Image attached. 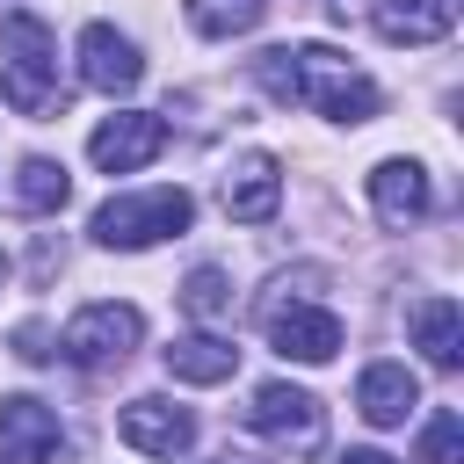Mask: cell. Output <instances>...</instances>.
Instances as JSON below:
<instances>
[{
	"label": "cell",
	"mask_w": 464,
	"mask_h": 464,
	"mask_svg": "<svg viewBox=\"0 0 464 464\" xmlns=\"http://www.w3.org/2000/svg\"><path fill=\"white\" fill-rule=\"evenodd\" d=\"M0 94L22 116H58L65 87H58V36L36 14H7L0 22Z\"/></svg>",
	"instance_id": "1"
},
{
	"label": "cell",
	"mask_w": 464,
	"mask_h": 464,
	"mask_svg": "<svg viewBox=\"0 0 464 464\" xmlns=\"http://www.w3.org/2000/svg\"><path fill=\"white\" fill-rule=\"evenodd\" d=\"M188 218H196L188 188H138V196H109V203L94 210V239L138 254V246H152V239L188 232Z\"/></svg>",
	"instance_id": "2"
},
{
	"label": "cell",
	"mask_w": 464,
	"mask_h": 464,
	"mask_svg": "<svg viewBox=\"0 0 464 464\" xmlns=\"http://www.w3.org/2000/svg\"><path fill=\"white\" fill-rule=\"evenodd\" d=\"M290 58H297V102H319L334 123H370V116H377V80L355 72L341 51H326V44H297Z\"/></svg>",
	"instance_id": "3"
},
{
	"label": "cell",
	"mask_w": 464,
	"mask_h": 464,
	"mask_svg": "<svg viewBox=\"0 0 464 464\" xmlns=\"http://www.w3.org/2000/svg\"><path fill=\"white\" fill-rule=\"evenodd\" d=\"M138 334H145V319H138L130 304H87V312H72V326L58 334V355L80 362V370H109V362H123V355L138 348Z\"/></svg>",
	"instance_id": "4"
},
{
	"label": "cell",
	"mask_w": 464,
	"mask_h": 464,
	"mask_svg": "<svg viewBox=\"0 0 464 464\" xmlns=\"http://www.w3.org/2000/svg\"><path fill=\"white\" fill-rule=\"evenodd\" d=\"M246 420H254L276 450H290V457H312V450L326 442V406H319L312 392H297V384H261L254 406H246Z\"/></svg>",
	"instance_id": "5"
},
{
	"label": "cell",
	"mask_w": 464,
	"mask_h": 464,
	"mask_svg": "<svg viewBox=\"0 0 464 464\" xmlns=\"http://www.w3.org/2000/svg\"><path fill=\"white\" fill-rule=\"evenodd\" d=\"M261 326H268L276 355H290V362H334V348H341V319L326 304H297V297L283 304V297H268Z\"/></svg>",
	"instance_id": "6"
},
{
	"label": "cell",
	"mask_w": 464,
	"mask_h": 464,
	"mask_svg": "<svg viewBox=\"0 0 464 464\" xmlns=\"http://www.w3.org/2000/svg\"><path fill=\"white\" fill-rule=\"evenodd\" d=\"M160 145H167V123L145 116V109H123V116H109V123H94L87 160H94L102 174H130V167L160 160Z\"/></svg>",
	"instance_id": "7"
},
{
	"label": "cell",
	"mask_w": 464,
	"mask_h": 464,
	"mask_svg": "<svg viewBox=\"0 0 464 464\" xmlns=\"http://www.w3.org/2000/svg\"><path fill=\"white\" fill-rule=\"evenodd\" d=\"M116 435H123L130 450H145V457H188L196 420H188V406H174V399H130V406L116 413Z\"/></svg>",
	"instance_id": "8"
},
{
	"label": "cell",
	"mask_w": 464,
	"mask_h": 464,
	"mask_svg": "<svg viewBox=\"0 0 464 464\" xmlns=\"http://www.w3.org/2000/svg\"><path fill=\"white\" fill-rule=\"evenodd\" d=\"M80 80L102 87V94H130V87L145 80V58H138V44L116 36L109 22H87V29H80Z\"/></svg>",
	"instance_id": "9"
},
{
	"label": "cell",
	"mask_w": 464,
	"mask_h": 464,
	"mask_svg": "<svg viewBox=\"0 0 464 464\" xmlns=\"http://www.w3.org/2000/svg\"><path fill=\"white\" fill-rule=\"evenodd\" d=\"M370 203H377V218H384L392 232L420 225V218H428V203H435L428 167H420V160H377V167H370Z\"/></svg>",
	"instance_id": "10"
},
{
	"label": "cell",
	"mask_w": 464,
	"mask_h": 464,
	"mask_svg": "<svg viewBox=\"0 0 464 464\" xmlns=\"http://www.w3.org/2000/svg\"><path fill=\"white\" fill-rule=\"evenodd\" d=\"M58 413L44 399H0V457L7 464H51L58 457Z\"/></svg>",
	"instance_id": "11"
},
{
	"label": "cell",
	"mask_w": 464,
	"mask_h": 464,
	"mask_svg": "<svg viewBox=\"0 0 464 464\" xmlns=\"http://www.w3.org/2000/svg\"><path fill=\"white\" fill-rule=\"evenodd\" d=\"M276 203H283V174H276V160H268V152H239V160L225 167V218H239V225H268Z\"/></svg>",
	"instance_id": "12"
},
{
	"label": "cell",
	"mask_w": 464,
	"mask_h": 464,
	"mask_svg": "<svg viewBox=\"0 0 464 464\" xmlns=\"http://www.w3.org/2000/svg\"><path fill=\"white\" fill-rule=\"evenodd\" d=\"M370 22L384 44H442L457 29V0H377Z\"/></svg>",
	"instance_id": "13"
},
{
	"label": "cell",
	"mask_w": 464,
	"mask_h": 464,
	"mask_svg": "<svg viewBox=\"0 0 464 464\" xmlns=\"http://www.w3.org/2000/svg\"><path fill=\"white\" fill-rule=\"evenodd\" d=\"M355 406H362V420H370V428H399V420L420 406V384H413V370H406V362H370V370H362V384H355Z\"/></svg>",
	"instance_id": "14"
},
{
	"label": "cell",
	"mask_w": 464,
	"mask_h": 464,
	"mask_svg": "<svg viewBox=\"0 0 464 464\" xmlns=\"http://www.w3.org/2000/svg\"><path fill=\"white\" fill-rule=\"evenodd\" d=\"M413 341H420V355L435 370H457L464 362V312H457V297H420L413 304Z\"/></svg>",
	"instance_id": "15"
},
{
	"label": "cell",
	"mask_w": 464,
	"mask_h": 464,
	"mask_svg": "<svg viewBox=\"0 0 464 464\" xmlns=\"http://www.w3.org/2000/svg\"><path fill=\"white\" fill-rule=\"evenodd\" d=\"M232 370H239V348L218 334H181L167 348V377H181V384H225Z\"/></svg>",
	"instance_id": "16"
},
{
	"label": "cell",
	"mask_w": 464,
	"mask_h": 464,
	"mask_svg": "<svg viewBox=\"0 0 464 464\" xmlns=\"http://www.w3.org/2000/svg\"><path fill=\"white\" fill-rule=\"evenodd\" d=\"M65 196H72V181H65V167L58 160H22V174H14V203L22 210H65Z\"/></svg>",
	"instance_id": "17"
},
{
	"label": "cell",
	"mask_w": 464,
	"mask_h": 464,
	"mask_svg": "<svg viewBox=\"0 0 464 464\" xmlns=\"http://www.w3.org/2000/svg\"><path fill=\"white\" fill-rule=\"evenodd\" d=\"M261 14H268V0H188L196 36H246Z\"/></svg>",
	"instance_id": "18"
},
{
	"label": "cell",
	"mask_w": 464,
	"mask_h": 464,
	"mask_svg": "<svg viewBox=\"0 0 464 464\" xmlns=\"http://www.w3.org/2000/svg\"><path fill=\"white\" fill-rule=\"evenodd\" d=\"M413 464H464V413H450V406H442V413L420 428Z\"/></svg>",
	"instance_id": "19"
},
{
	"label": "cell",
	"mask_w": 464,
	"mask_h": 464,
	"mask_svg": "<svg viewBox=\"0 0 464 464\" xmlns=\"http://www.w3.org/2000/svg\"><path fill=\"white\" fill-rule=\"evenodd\" d=\"M254 80H261V94H268V102L297 109V58H290V44L261 51V58H254Z\"/></svg>",
	"instance_id": "20"
},
{
	"label": "cell",
	"mask_w": 464,
	"mask_h": 464,
	"mask_svg": "<svg viewBox=\"0 0 464 464\" xmlns=\"http://www.w3.org/2000/svg\"><path fill=\"white\" fill-rule=\"evenodd\" d=\"M181 304H188L196 319H218V312H232V283H225V268H188V283H181Z\"/></svg>",
	"instance_id": "21"
},
{
	"label": "cell",
	"mask_w": 464,
	"mask_h": 464,
	"mask_svg": "<svg viewBox=\"0 0 464 464\" xmlns=\"http://www.w3.org/2000/svg\"><path fill=\"white\" fill-rule=\"evenodd\" d=\"M14 355H22V362H44V355H51V348H44V326H22V334H14Z\"/></svg>",
	"instance_id": "22"
},
{
	"label": "cell",
	"mask_w": 464,
	"mask_h": 464,
	"mask_svg": "<svg viewBox=\"0 0 464 464\" xmlns=\"http://www.w3.org/2000/svg\"><path fill=\"white\" fill-rule=\"evenodd\" d=\"M341 464H392V457H384V450H348Z\"/></svg>",
	"instance_id": "23"
},
{
	"label": "cell",
	"mask_w": 464,
	"mask_h": 464,
	"mask_svg": "<svg viewBox=\"0 0 464 464\" xmlns=\"http://www.w3.org/2000/svg\"><path fill=\"white\" fill-rule=\"evenodd\" d=\"M218 464H232V457H218Z\"/></svg>",
	"instance_id": "24"
}]
</instances>
